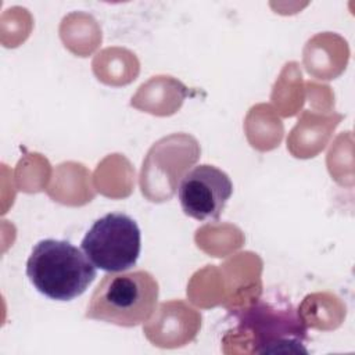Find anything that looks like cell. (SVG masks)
<instances>
[{"label": "cell", "instance_id": "3", "mask_svg": "<svg viewBox=\"0 0 355 355\" xmlns=\"http://www.w3.org/2000/svg\"><path fill=\"white\" fill-rule=\"evenodd\" d=\"M239 322L257 354H308L306 323L290 305L261 300L243 311Z\"/></svg>", "mask_w": 355, "mask_h": 355}, {"label": "cell", "instance_id": "5", "mask_svg": "<svg viewBox=\"0 0 355 355\" xmlns=\"http://www.w3.org/2000/svg\"><path fill=\"white\" fill-rule=\"evenodd\" d=\"M233 193V183L222 169L202 164L189 169L179 182L183 212L197 220H218Z\"/></svg>", "mask_w": 355, "mask_h": 355}, {"label": "cell", "instance_id": "4", "mask_svg": "<svg viewBox=\"0 0 355 355\" xmlns=\"http://www.w3.org/2000/svg\"><path fill=\"white\" fill-rule=\"evenodd\" d=\"M80 247L96 268L108 273L126 272L139 259L141 233L132 216L111 212L90 226Z\"/></svg>", "mask_w": 355, "mask_h": 355}, {"label": "cell", "instance_id": "2", "mask_svg": "<svg viewBox=\"0 0 355 355\" xmlns=\"http://www.w3.org/2000/svg\"><path fill=\"white\" fill-rule=\"evenodd\" d=\"M158 283L147 270L105 275L93 291L86 318L133 327L147 322L157 308Z\"/></svg>", "mask_w": 355, "mask_h": 355}, {"label": "cell", "instance_id": "1", "mask_svg": "<svg viewBox=\"0 0 355 355\" xmlns=\"http://www.w3.org/2000/svg\"><path fill=\"white\" fill-rule=\"evenodd\" d=\"M26 276L44 297L71 301L87 290L97 270L85 252L69 241L44 239L32 248Z\"/></svg>", "mask_w": 355, "mask_h": 355}]
</instances>
